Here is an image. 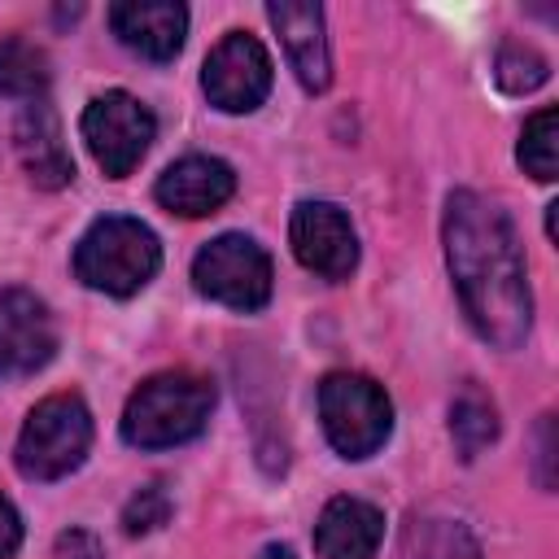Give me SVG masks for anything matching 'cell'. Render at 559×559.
<instances>
[{"label": "cell", "instance_id": "obj_23", "mask_svg": "<svg viewBox=\"0 0 559 559\" xmlns=\"http://www.w3.org/2000/svg\"><path fill=\"white\" fill-rule=\"evenodd\" d=\"M22 546V520L13 511V502L0 493V559H9Z\"/></svg>", "mask_w": 559, "mask_h": 559}, {"label": "cell", "instance_id": "obj_17", "mask_svg": "<svg viewBox=\"0 0 559 559\" xmlns=\"http://www.w3.org/2000/svg\"><path fill=\"white\" fill-rule=\"evenodd\" d=\"M450 437L459 445V459H467V463L485 445H493V437H498V411H493V402L476 384H463L459 389V397L450 406Z\"/></svg>", "mask_w": 559, "mask_h": 559}, {"label": "cell", "instance_id": "obj_12", "mask_svg": "<svg viewBox=\"0 0 559 559\" xmlns=\"http://www.w3.org/2000/svg\"><path fill=\"white\" fill-rule=\"evenodd\" d=\"M109 26L131 52L148 61H170L179 57L188 35V9L175 0H122L109 4Z\"/></svg>", "mask_w": 559, "mask_h": 559}, {"label": "cell", "instance_id": "obj_14", "mask_svg": "<svg viewBox=\"0 0 559 559\" xmlns=\"http://www.w3.org/2000/svg\"><path fill=\"white\" fill-rule=\"evenodd\" d=\"M13 144H17V157H22L35 188L52 192V188H66L74 179V162H70V148L61 140V122H57L48 100L22 105V114L13 122Z\"/></svg>", "mask_w": 559, "mask_h": 559}, {"label": "cell", "instance_id": "obj_8", "mask_svg": "<svg viewBox=\"0 0 559 559\" xmlns=\"http://www.w3.org/2000/svg\"><path fill=\"white\" fill-rule=\"evenodd\" d=\"M201 87H205L214 109L253 114L271 92V57H266V48L245 31L223 35L214 44V52L205 57V66H201Z\"/></svg>", "mask_w": 559, "mask_h": 559}, {"label": "cell", "instance_id": "obj_22", "mask_svg": "<svg viewBox=\"0 0 559 559\" xmlns=\"http://www.w3.org/2000/svg\"><path fill=\"white\" fill-rule=\"evenodd\" d=\"M537 485H555V415H542L537 424Z\"/></svg>", "mask_w": 559, "mask_h": 559}, {"label": "cell", "instance_id": "obj_6", "mask_svg": "<svg viewBox=\"0 0 559 559\" xmlns=\"http://www.w3.org/2000/svg\"><path fill=\"white\" fill-rule=\"evenodd\" d=\"M192 284L231 310H262L271 301V258L253 236L223 231L192 258Z\"/></svg>", "mask_w": 559, "mask_h": 559}, {"label": "cell", "instance_id": "obj_4", "mask_svg": "<svg viewBox=\"0 0 559 559\" xmlns=\"http://www.w3.org/2000/svg\"><path fill=\"white\" fill-rule=\"evenodd\" d=\"M92 450V415L79 393L44 397L17 432V472L26 480H61Z\"/></svg>", "mask_w": 559, "mask_h": 559}, {"label": "cell", "instance_id": "obj_15", "mask_svg": "<svg viewBox=\"0 0 559 559\" xmlns=\"http://www.w3.org/2000/svg\"><path fill=\"white\" fill-rule=\"evenodd\" d=\"M384 542V511L362 498H332L314 524L319 559H376Z\"/></svg>", "mask_w": 559, "mask_h": 559}, {"label": "cell", "instance_id": "obj_21", "mask_svg": "<svg viewBox=\"0 0 559 559\" xmlns=\"http://www.w3.org/2000/svg\"><path fill=\"white\" fill-rule=\"evenodd\" d=\"M166 520H170V493H166L162 485L135 489V498H131L127 511H122V528H127L131 537H144V533L162 528Z\"/></svg>", "mask_w": 559, "mask_h": 559}, {"label": "cell", "instance_id": "obj_2", "mask_svg": "<svg viewBox=\"0 0 559 559\" xmlns=\"http://www.w3.org/2000/svg\"><path fill=\"white\" fill-rule=\"evenodd\" d=\"M214 411V384L192 371L148 376L122 411V441L135 450H166L192 441Z\"/></svg>", "mask_w": 559, "mask_h": 559}, {"label": "cell", "instance_id": "obj_16", "mask_svg": "<svg viewBox=\"0 0 559 559\" xmlns=\"http://www.w3.org/2000/svg\"><path fill=\"white\" fill-rule=\"evenodd\" d=\"M397 559H480V546L454 515L415 511L402 528Z\"/></svg>", "mask_w": 559, "mask_h": 559}, {"label": "cell", "instance_id": "obj_9", "mask_svg": "<svg viewBox=\"0 0 559 559\" xmlns=\"http://www.w3.org/2000/svg\"><path fill=\"white\" fill-rule=\"evenodd\" d=\"M57 354V323L44 306V297L26 288L0 293V380L35 376Z\"/></svg>", "mask_w": 559, "mask_h": 559}, {"label": "cell", "instance_id": "obj_10", "mask_svg": "<svg viewBox=\"0 0 559 559\" xmlns=\"http://www.w3.org/2000/svg\"><path fill=\"white\" fill-rule=\"evenodd\" d=\"M288 240L297 262L323 280H349V271L358 266V236L345 210L332 201H301L293 210Z\"/></svg>", "mask_w": 559, "mask_h": 559}, {"label": "cell", "instance_id": "obj_7", "mask_svg": "<svg viewBox=\"0 0 559 559\" xmlns=\"http://www.w3.org/2000/svg\"><path fill=\"white\" fill-rule=\"evenodd\" d=\"M83 140L109 179H127L157 135V118L131 92H100L83 109Z\"/></svg>", "mask_w": 559, "mask_h": 559}, {"label": "cell", "instance_id": "obj_3", "mask_svg": "<svg viewBox=\"0 0 559 559\" xmlns=\"http://www.w3.org/2000/svg\"><path fill=\"white\" fill-rule=\"evenodd\" d=\"M162 266V245L148 223L131 214H105L96 218L83 240L74 245V275L109 297L140 293Z\"/></svg>", "mask_w": 559, "mask_h": 559}, {"label": "cell", "instance_id": "obj_5", "mask_svg": "<svg viewBox=\"0 0 559 559\" xmlns=\"http://www.w3.org/2000/svg\"><path fill=\"white\" fill-rule=\"evenodd\" d=\"M319 419L341 459H371L393 432V402L371 376L332 371L319 384Z\"/></svg>", "mask_w": 559, "mask_h": 559}, {"label": "cell", "instance_id": "obj_24", "mask_svg": "<svg viewBox=\"0 0 559 559\" xmlns=\"http://www.w3.org/2000/svg\"><path fill=\"white\" fill-rule=\"evenodd\" d=\"M258 559H297V555H293V546H280V542H275V546H266Z\"/></svg>", "mask_w": 559, "mask_h": 559}, {"label": "cell", "instance_id": "obj_1", "mask_svg": "<svg viewBox=\"0 0 559 559\" xmlns=\"http://www.w3.org/2000/svg\"><path fill=\"white\" fill-rule=\"evenodd\" d=\"M441 240L472 328L498 349H520L533 328V293L511 218L480 192L459 188L445 197Z\"/></svg>", "mask_w": 559, "mask_h": 559}, {"label": "cell", "instance_id": "obj_19", "mask_svg": "<svg viewBox=\"0 0 559 559\" xmlns=\"http://www.w3.org/2000/svg\"><path fill=\"white\" fill-rule=\"evenodd\" d=\"M515 157H520V166H524L533 179H542V183H550V179L559 175V114H555L550 105L537 109V114L524 122Z\"/></svg>", "mask_w": 559, "mask_h": 559}, {"label": "cell", "instance_id": "obj_18", "mask_svg": "<svg viewBox=\"0 0 559 559\" xmlns=\"http://www.w3.org/2000/svg\"><path fill=\"white\" fill-rule=\"evenodd\" d=\"M44 87H48V57H44V48H35L31 39L4 35L0 39V96L39 100Z\"/></svg>", "mask_w": 559, "mask_h": 559}, {"label": "cell", "instance_id": "obj_20", "mask_svg": "<svg viewBox=\"0 0 559 559\" xmlns=\"http://www.w3.org/2000/svg\"><path fill=\"white\" fill-rule=\"evenodd\" d=\"M493 79H498L502 92L524 96V92H537L550 79V61L533 44H502L498 61H493Z\"/></svg>", "mask_w": 559, "mask_h": 559}, {"label": "cell", "instance_id": "obj_13", "mask_svg": "<svg viewBox=\"0 0 559 559\" xmlns=\"http://www.w3.org/2000/svg\"><path fill=\"white\" fill-rule=\"evenodd\" d=\"M271 26L284 39L288 66L297 70L306 92H323L332 83V52L323 35V9L319 4H293V0H271L266 4Z\"/></svg>", "mask_w": 559, "mask_h": 559}, {"label": "cell", "instance_id": "obj_11", "mask_svg": "<svg viewBox=\"0 0 559 559\" xmlns=\"http://www.w3.org/2000/svg\"><path fill=\"white\" fill-rule=\"evenodd\" d=\"M231 192H236L231 166L218 162V157H201V153L197 157H179L175 166H166L157 188H153V197L179 218H205L218 205H227Z\"/></svg>", "mask_w": 559, "mask_h": 559}]
</instances>
